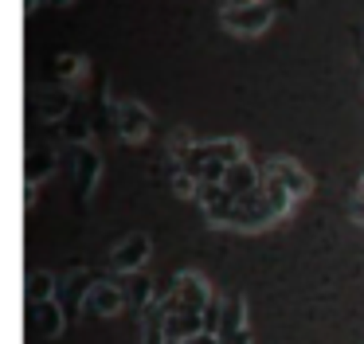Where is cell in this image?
<instances>
[{
	"mask_svg": "<svg viewBox=\"0 0 364 344\" xmlns=\"http://www.w3.org/2000/svg\"><path fill=\"white\" fill-rule=\"evenodd\" d=\"M270 20H274V8H270L267 0H255V4H247V8L223 12V28L235 31V36H259V31H267Z\"/></svg>",
	"mask_w": 364,
	"mask_h": 344,
	"instance_id": "obj_1",
	"label": "cell"
},
{
	"mask_svg": "<svg viewBox=\"0 0 364 344\" xmlns=\"http://www.w3.org/2000/svg\"><path fill=\"white\" fill-rule=\"evenodd\" d=\"M267 223H274V215H270L262 192H251V195H239V200H235L228 227H235V231H262Z\"/></svg>",
	"mask_w": 364,
	"mask_h": 344,
	"instance_id": "obj_2",
	"label": "cell"
},
{
	"mask_svg": "<svg viewBox=\"0 0 364 344\" xmlns=\"http://www.w3.org/2000/svg\"><path fill=\"white\" fill-rule=\"evenodd\" d=\"M262 176L278 180V184L286 188V192L294 195V200H301V195L314 192V180H309V172H301V164H294L290 156H270L267 161V172Z\"/></svg>",
	"mask_w": 364,
	"mask_h": 344,
	"instance_id": "obj_3",
	"label": "cell"
},
{
	"mask_svg": "<svg viewBox=\"0 0 364 344\" xmlns=\"http://www.w3.org/2000/svg\"><path fill=\"white\" fill-rule=\"evenodd\" d=\"M149 250H153L149 235H126V239L114 247L110 266H114V270H122V274H141V266L149 262Z\"/></svg>",
	"mask_w": 364,
	"mask_h": 344,
	"instance_id": "obj_4",
	"label": "cell"
},
{
	"mask_svg": "<svg viewBox=\"0 0 364 344\" xmlns=\"http://www.w3.org/2000/svg\"><path fill=\"white\" fill-rule=\"evenodd\" d=\"M173 294H176V301H181L184 309H196V313H204L208 305L215 301V297H212V289H208V281L200 278V274H192V270L176 274V286H173Z\"/></svg>",
	"mask_w": 364,
	"mask_h": 344,
	"instance_id": "obj_5",
	"label": "cell"
},
{
	"mask_svg": "<svg viewBox=\"0 0 364 344\" xmlns=\"http://www.w3.org/2000/svg\"><path fill=\"white\" fill-rule=\"evenodd\" d=\"M114 122H118V133L126 141H141L145 133H149L153 117L141 102H118V106H114Z\"/></svg>",
	"mask_w": 364,
	"mask_h": 344,
	"instance_id": "obj_6",
	"label": "cell"
},
{
	"mask_svg": "<svg viewBox=\"0 0 364 344\" xmlns=\"http://www.w3.org/2000/svg\"><path fill=\"white\" fill-rule=\"evenodd\" d=\"M239 195L231 192V188L223 184H204V192H200V203H204V215L212 219V223L228 227L231 223V208H235Z\"/></svg>",
	"mask_w": 364,
	"mask_h": 344,
	"instance_id": "obj_7",
	"label": "cell"
},
{
	"mask_svg": "<svg viewBox=\"0 0 364 344\" xmlns=\"http://www.w3.org/2000/svg\"><path fill=\"white\" fill-rule=\"evenodd\" d=\"M165 333H168V340H176V344H188L196 333H204V313H196V309H173L165 317Z\"/></svg>",
	"mask_w": 364,
	"mask_h": 344,
	"instance_id": "obj_8",
	"label": "cell"
},
{
	"mask_svg": "<svg viewBox=\"0 0 364 344\" xmlns=\"http://www.w3.org/2000/svg\"><path fill=\"white\" fill-rule=\"evenodd\" d=\"M122 305H126V289L110 286V281H95V289L87 294V309L90 313H102V317H114Z\"/></svg>",
	"mask_w": 364,
	"mask_h": 344,
	"instance_id": "obj_9",
	"label": "cell"
},
{
	"mask_svg": "<svg viewBox=\"0 0 364 344\" xmlns=\"http://www.w3.org/2000/svg\"><path fill=\"white\" fill-rule=\"evenodd\" d=\"M223 188H231L235 195H251V192H262V172L255 168L251 161H239L228 168V176H223Z\"/></svg>",
	"mask_w": 364,
	"mask_h": 344,
	"instance_id": "obj_10",
	"label": "cell"
},
{
	"mask_svg": "<svg viewBox=\"0 0 364 344\" xmlns=\"http://www.w3.org/2000/svg\"><path fill=\"white\" fill-rule=\"evenodd\" d=\"M98 168H102V156L95 153V149L79 145V153H75V172H79V195L87 200L90 188L98 184Z\"/></svg>",
	"mask_w": 364,
	"mask_h": 344,
	"instance_id": "obj_11",
	"label": "cell"
},
{
	"mask_svg": "<svg viewBox=\"0 0 364 344\" xmlns=\"http://www.w3.org/2000/svg\"><path fill=\"white\" fill-rule=\"evenodd\" d=\"M32 317H36V325H40V333L43 336H59V328H63V305L51 297V301H40V305H32Z\"/></svg>",
	"mask_w": 364,
	"mask_h": 344,
	"instance_id": "obj_12",
	"label": "cell"
},
{
	"mask_svg": "<svg viewBox=\"0 0 364 344\" xmlns=\"http://www.w3.org/2000/svg\"><path fill=\"white\" fill-rule=\"evenodd\" d=\"M262 200H267V208H270V215H286V211L294 208V195L286 192L278 180H270V176H262Z\"/></svg>",
	"mask_w": 364,
	"mask_h": 344,
	"instance_id": "obj_13",
	"label": "cell"
},
{
	"mask_svg": "<svg viewBox=\"0 0 364 344\" xmlns=\"http://www.w3.org/2000/svg\"><path fill=\"white\" fill-rule=\"evenodd\" d=\"M239 328H247V305H243V297H231V301L223 305L220 336H231V333H239Z\"/></svg>",
	"mask_w": 364,
	"mask_h": 344,
	"instance_id": "obj_14",
	"label": "cell"
},
{
	"mask_svg": "<svg viewBox=\"0 0 364 344\" xmlns=\"http://www.w3.org/2000/svg\"><path fill=\"white\" fill-rule=\"evenodd\" d=\"M51 294H55V274H48V270H36L32 278H28V297H32V305H40V301H51Z\"/></svg>",
	"mask_w": 364,
	"mask_h": 344,
	"instance_id": "obj_15",
	"label": "cell"
},
{
	"mask_svg": "<svg viewBox=\"0 0 364 344\" xmlns=\"http://www.w3.org/2000/svg\"><path fill=\"white\" fill-rule=\"evenodd\" d=\"M165 309H157V305H149L145 309V344H165L168 333H165Z\"/></svg>",
	"mask_w": 364,
	"mask_h": 344,
	"instance_id": "obj_16",
	"label": "cell"
},
{
	"mask_svg": "<svg viewBox=\"0 0 364 344\" xmlns=\"http://www.w3.org/2000/svg\"><path fill=\"white\" fill-rule=\"evenodd\" d=\"M149 294H153L149 278H145V274H134L129 286H126V305H134V309H149Z\"/></svg>",
	"mask_w": 364,
	"mask_h": 344,
	"instance_id": "obj_17",
	"label": "cell"
},
{
	"mask_svg": "<svg viewBox=\"0 0 364 344\" xmlns=\"http://www.w3.org/2000/svg\"><path fill=\"white\" fill-rule=\"evenodd\" d=\"M173 192L181 195V200H192V195L204 192V184H200L192 172H181V168H176V172H173Z\"/></svg>",
	"mask_w": 364,
	"mask_h": 344,
	"instance_id": "obj_18",
	"label": "cell"
},
{
	"mask_svg": "<svg viewBox=\"0 0 364 344\" xmlns=\"http://www.w3.org/2000/svg\"><path fill=\"white\" fill-rule=\"evenodd\" d=\"M51 161H55V156H51L48 149H43V153H36V156H28V188H32L36 180H43V176H48Z\"/></svg>",
	"mask_w": 364,
	"mask_h": 344,
	"instance_id": "obj_19",
	"label": "cell"
},
{
	"mask_svg": "<svg viewBox=\"0 0 364 344\" xmlns=\"http://www.w3.org/2000/svg\"><path fill=\"white\" fill-rule=\"evenodd\" d=\"M79 67H82L79 55H59V59H55V75L59 78H75V75H79Z\"/></svg>",
	"mask_w": 364,
	"mask_h": 344,
	"instance_id": "obj_20",
	"label": "cell"
},
{
	"mask_svg": "<svg viewBox=\"0 0 364 344\" xmlns=\"http://www.w3.org/2000/svg\"><path fill=\"white\" fill-rule=\"evenodd\" d=\"M67 98H63V94H43V109H40V114L43 117H59V114H67Z\"/></svg>",
	"mask_w": 364,
	"mask_h": 344,
	"instance_id": "obj_21",
	"label": "cell"
},
{
	"mask_svg": "<svg viewBox=\"0 0 364 344\" xmlns=\"http://www.w3.org/2000/svg\"><path fill=\"white\" fill-rule=\"evenodd\" d=\"M188 344H223V336L220 333H208V328H204V333H196Z\"/></svg>",
	"mask_w": 364,
	"mask_h": 344,
	"instance_id": "obj_22",
	"label": "cell"
},
{
	"mask_svg": "<svg viewBox=\"0 0 364 344\" xmlns=\"http://www.w3.org/2000/svg\"><path fill=\"white\" fill-rule=\"evenodd\" d=\"M223 344H251V328H239V333L223 336Z\"/></svg>",
	"mask_w": 364,
	"mask_h": 344,
	"instance_id": "obj_23",
	"label": "cell"
},
{
	"mask_svg": "<svg viewBox=\"0 0 364 344\" xmlns=\"http://www.w3.org/2000/svg\"><path fill=\"white\" fill-rule=\"evenodd\" d=\"M247 4H255V0H223V12H231V8H247Z\"/></svg>",
	"mask_w": 364,
	"mask_h": 344,
	"instance_id": "obj_24",
	"label": "cell"
},
{
	"mask_svg": "<svg viewBox=\"0 0 364 344\" xmlns=\"http://www.w3.org/2000/svg\"><path fill=\"white\" fill-rule=\"evenodd\" d=\"M40 4H48V0H28V8H40Z\"/></svg>",
	"mask_w": 364,
	"mask_h": 344,
	"instance_id": "obj_25",
	"label": "cell"
},
{
	"mask_svg": "<svg viewBox=\"0 0 364 344\" xmlns=\"http://www.w3.org/2000/svg\"><path fill=\"white\" fill-rule=\"evenodd\" d=\"M48 4H71V0H48Z\"/></svg>",
	"mask_w": 364,
	"mask_h": 344,
	"instance_id": "obj_26",
	"label": "cell"
},
{
	"mask_svg": "<svg viewBox=\"0 0 364 344\" xmlns=\"http://www.w3.org/2000/svg\"><path fill=\"white\" fill-rule=\"evenodd\" d=\"M356 195H360V200H364V176H360V192H356Z\"/></svg>",
	"mask_w": 364,
	"mask_h": 344,
	"instance_id": "obj_27",
	"label": "cell"
}]
</instances>
